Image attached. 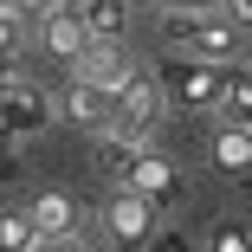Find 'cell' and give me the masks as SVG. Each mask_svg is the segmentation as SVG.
I'll list each match as a JSON object with an SVG mask.
<instances>
[{
    "label": "cell",
    "mask_w": 252,
    "mask_h": 252,
    "mask_svg": "<svg viewBox=\"0 0 252 252\" xmlns=\"http://www.w3.org/2000/svg\"><path fill=\"white\" fill-rule=\"evenodd\" d=\"M78 13L91 20L97 39H123L129 32V0H78Z\"/></svg>",
    "instance_id": "obj_12"
},
{
    "label": "cell",
    "mask_w": 252,
    "mask_h": 252,
    "mask_svg": "<svg viewBox=\"0 0 252 252\" xmlns=\"http://www.w3.org/2000/svg\"><path fill=\"white\" fill-rule=\"evenodd\" d=\"M32 226H39V233H52V239H71V226H78L71 194H39V200H32Z\"/></svg>",
    "instance_id": "obj_11"
},
{
    "label": "cell",
    "mask_w": 252,
    "mask_h": 252,
    "mask_svg": "<svg viewBox=\"0 0 252 252\" xmlns=\"http://www.w3.org/2000/svg\"><path fill=\"white\" fill-rule=\"evenodd\" d=\"M104 226H110L123 246H142V239H156V200H149V194H136V188H117V200H110Z\"/></svg>",
    "instance_id": "obj_6"
},
{
    "label": "cell",
    "mask_w": 252,
    "mask_h": 252,
    "mask_svg": "<svg viewBox=\"0 0 252 252\" xmlns=\"http://www.w3.org/2000/svg\"><path fill=\"white\" fill-rule=\"evenodd\" d=\"M162 123V78H149V71H136L123 91H117V136H149Z\"/></svg>",
    "instance_id": "obj_3"
},
{
    "label": "cell",
    "mask_w": 252,
    "mask_h": 252,
    "mask_svg": "<svg viewBox=\"0 0 252 252\" xmlns=\"http://www.w3.org/2000/svg\"><path fill=\"white\" fill-rule=\"evenodd\" d=\"M13 7H20V13H52L59 0H13Z\"/></svg>",
    "instance_id": "obj_17"
},
{
    "label": "cell",
    "mask_w": 252,
    "mask_h": 252,
    "mask_svg": "<svg viewBox=\"0 0 252 252\" xmlns=\"http://www.w3.org/2000/svg\"><path fill=\"white\" fill-rule=\"evenodd\" d=\"M136 156H142V149H136V136H117V129H110L104 142H97V168H104L117 188H123V175L136 168Z\"/></svg>",
    "instance_id": "obj_13"
},
{
    "label": "cell",
    "mask_w": 252,
    "mask_h": 252,
    "mask_svg": "<svg viewBox=\"0 0 252 252\" xmlns=\"http://www.w3.org/2000/svg\"><path fill=\"white\" fill-rule=\"evenodd\" d=\"M45 117H52V104H45V91L39 84H0V123H7L13 136H32V129H45Z\"/></svg>",
    "instance_id": "obj_7"
},
{
    "label": "cell",
    "mask_w": 252,
    "mask_h": 252,
    "mask_svg": "<svg viewBox=\"0 0 252 252\" xmlns=\"http://www.w3.org/2000/svg\"><path fill=\"white\" fill-rule=\"evenodd\" d=\"M149 252H188V239H181V233H156V239H149Z\"/></svg>",
    "instance_id": "obj_16"
},
{
    "label": "cell",
    "mask_w": 252,
    "mask_h": 252,
    "mask_svg": "<svg viewBox=\"0 0 252 252\" xmlns=\"http://www.w3.org/2000/svg\"><path fill=\"white\" fill-rule=\"evenodd\" d=\"M123 188H136V194H149L156 207H168V200L181 194V168L168 162V156H156V149H142L136 156V168L123 175Z\"/></svg>",
    "instance_id": "obj_9"
},
{
    "label": "cell",
    "mask_w": 252,
    "mask_h": 252,
    "mask_svg": "<svg viewBox=\"0 0 252 252\" xmlns=\"http://www.w3.org/2000/svg\"><path fill=\"white\" fill-rule=\"evenodd\" d=\"M13 59H20V52H0V84H7V78H13Z\"/></svg>",
    "instance_id": "obj_20"
},
{
    "label": "cell",
    "mask_w": 252,
    "mask_h": 252,
    "mask_svg": "<svg viewBox=\"0 0 252 252\" xmlns=\"http://www.w3.org/2000/svg\"><path fill=\"white\" fill-rule=\"evenodd\" d=\"M220 117L252 129V71H226V91H220Z\"/></svg>",
    "instance_id": "obj_14"
},
{
    "label": "cell",
    "mask_w": 252,
    "mask_h": 252,
    "mask_svg": "<svg viewBox=\"0 0 252 252\" xmlns=\"http://www.w3.org/2000/svg\"><path fill=\"white\" fill-rule=\"evenodd\" d=\"M136 71H142V65H136V59L123 52L117 39H97L91 52L78 59V78H91V84H104V91H123V84H129Z\"/></svg>",
    "instance_id": "obj_8"
},
{
    "label": "cell",
    "mask_w": 252,
    "mask_h": 252,
    "mask_svg": "<svg viewBox=\"0 0 252 252\" xmlns=\"http://www.w3.org/2000/svg\"><path fill=\"white\" fill-rule=\"evenodd\" d=\"M39 39H45V52H52V59H71V65L97 45L91 20L78 13V0H71V7H52V13H45V32H39Z\"/></svg>",
    "instance_id": "obj_5"
},
{
    "label": "cell",
    "mask_w": 252,
    "mask_h": 252,
    "mask_svg": "<svg viewBox=\"0 0 252 252\" xmlns=\"http://www.w3.org/2000/svg\"><path fill=\"white\" fill-rule=\"evenodd\" d=\"M226 7H233V20H246V26H252V0H226Z\"/></svg>",
    "instance_id": "obj_19"
},
{
    "label": "cell",
    "mask_w": 252,
    "mask_h": 252,
    "mask_svg": "<svg viewBox=\"0 0 252 252\" xmlns=\"http://www.w3.org/2000/svg\"><path fill=\"white\" fill-rule=\"evenodd\" d=\"M0 136H7V123H0Z\"/></svg>",
    "instance_id": "obj_21"
},
{
    "label": "cell",
    "mask_w": 252,
    "mask_h": 252,
    "mask_svg": "<svg viewBox=\"0 0 252 252\" xmlns=\"http://www.w3.org/2000/svg\"><path fill=\"white\" fill-rule=\"evenodd\" d=\"M65 117H71L78 129L110 136V129H117V91L91 84V78H71V91H65Z\"/></svg>",
    "instance_id": "obj_4"
},
{
    "label": "cell",
    "mask_w": 252,
    "mask_h": 252,
    "mask_svg": "<svg viewBox=\"0 0 252 252\" xmlns=\"http://www.w3.org/2000/svg\"><path fill=\"white\" fill-rule=\"evenodd\" d=\"M32 252H71V239H52V233H45V239H39Z\"/></svg>",
    "instance_id": "obj_18"
},
{
    "label": "cell",
    "mask_w": 252,
    "mask_h": 252,
    "mask_svg": "<svg viewBox=\"0 0 252 252\" xmlns=\"http://www.w3.org/2000/svg\"><path fill=\"white\" fill-rule=\"evenodd\" d=\"M214 252H252V233H246L239 220H220V226H214Z\"/></svg>",
    "instance_id": "obj_15"
},
{
    "label": "cell",
    "mask_w": 252,
    "mask_h": 252,
    "mask_svg": "<svg viewBox=\"0 0 252 252\" xmlns=\"http://www.w3.org/2000/svg\"><path fill=\"white\" fill-rule=\"evenodd\" d=\"M162 32L181 45L188 59H207V65H226V59H233V26H226L220 13H194V7H181V13L162 20Z\"/></svg>",
    "instance_id": "obj_1"
},
{
    "label": "cell",
    "mask_w": 252,
    "mask_h": 252,
    "mask_svg": "<svg viewBox=\"0 0 252 252\" xmlns=\"http://www.w3.org/2000/svg\"><path fill=\"white\" fill-rule=\"evenodd\" d=\"M162 91L175 97L181 110H207V104H220L226 78H220V65H207V59H175V65H162Z\"/></svg>",
    "instance_id": "obj_2"
},
{
    "label": "cell",
    "mask_w": 252,
    "mask_h": 252,
    "mask_svg": "<svg viewBox=\"0 0 252 252\" xmlns=\"http://www.w3.org/2000/svg\"><path fill=\"white\" fill-rule=\"evenodd\" d=\"M214 168H226V175H246V168H252V129H246V123H220V136H214Z\"/></svg>",
    "instance_id": "obj_10"
}]
</instances>
